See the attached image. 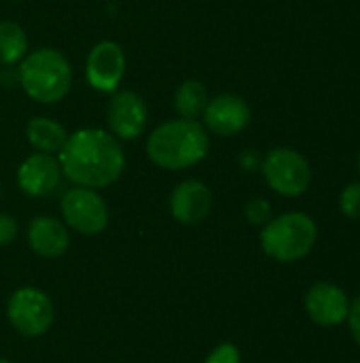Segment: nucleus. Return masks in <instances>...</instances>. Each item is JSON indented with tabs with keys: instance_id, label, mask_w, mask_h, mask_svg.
Instances as JSON below:
<instances>
[{
	"instance_id": "10",
	"label": "nucleus",
	"mask_w": 360,
	"mask_h": 363,
	"mask_svg": "<svg viewBox=\"0 0 360 363\" xmlns=\"http://www.w3.org/2000/svg\"><path fill=\"white\" fill-rule=\"evenodd\" d=\"M204 121L210 132L219 136H233L248 125L250 108L244 98L233 94H223L216 96L214 100H208L204 111Z\"/></svg>"
},
{
	"instance_id": "13",
	"label": "nucleus",
	"mask_w": 360,
	"mask_h": 363,
	"mask_svg": "<svg viewBox=\"0 0 360 363\" xmlns=\"http://www.w3.org/2000/svg\"><path fill=\"white\" fill-rule=\"evenodd\" d=\"M62 179V166L59 160H55L49 153H34L23 160V164L17 170V183L23 194L42 198L49 196Z\"/></svg>"
},
{
	"instance_id": "22",
	"label": "nucleus",
	"mask_w": 360,
	"mask_h": 363,
	"mask_svg": "<svg viewBox=\"0 0 360 363\" xmlns=\"http://www.w3.org/2000/svg\"><path fill=\"white\" fill-rule=\"evenodd\" d=\"M348 319H350V330H352V336H354L356 345L360 347V296L356 298V300H354V304L350 306Z\"/></svg>"
},
{
	"instance_id": "25",
	"label": "nucleus",
	"mask_w": 360,
	"mask_h": 363,
	"mask_svg": "<svg viewBox=\"0 0 360 363\" xmlns=\"http://www.w3.org/2000/svg\"><path fill=\"white\" fill-rule=\"evenodd\" d=\"M359 172H360V153H359Z\"/></svg>"
},
{
	"instance_id": "12",
	"label": "nucleus",
	"mask_w": 360,
	"mask_h": 363,
	"mask_svg": "<svg viewBox=\"0 0 360 363\" xmlns=\"http://www.w3.org/2000/svg\"><path fill=\"white\" fill-rule=\"evenodd\" d=\"M306 311L314 323L323 328H331L348 319L350 302H348V296L339 287L331 283H316L306 294Z\"/></svg>"
},
{
	"instance_id": "11",
	"label": "nucleus",
	"mask_w": 360,
	"mask_h": 363,
	"mask_svg": "<svg viewBox=\"0 0 360 363\" xmlns=\"http://www.w3.org/2000/svg\"><path fill=\"white\" fill-rule=\"evenodd\" d=\"M210 208H212V194L202 181L195 179L178 183L170 196L172 217L182 225L202 223L208 217Z\"/></svg>"
},
{
	"instance_id": "2",
	"label": "nucleus",
	"mask_w": 360,
	"mask_h": 363,
	"mask_svg": "<svg viewBox=\"0 0 360 363\" xmlns=\"http://www.w3.org/2000/svg\"><path fill=\"white\" fill-rule=\"evenodd\" d=\"M206 128L193 119H172L155 128L146 140L149 160L166 170H182L208 155Z\"/></svg>"
},
{
	"instance_id": "1",
	"label": "nucleus",
	"mask_w": 360,
	"mask_h": 363,
	"mask_svg": "<svg viewBox=\"0 0 360 363\" xmlns=\"http://www.w3.org/2000/svg\"><path fill=\"white\" fill-rule=\"evenodd\" d=\"M62 174L79 187L100 189L112 185L125 168V153L117 136L85 128L68 136L59 151Z\"/></svg>"
},
{
	"instance_id": "23",
	"label": "nucleus",
	"mask_w": 360,
	"mask_h": 363,
	"mask_svg": "<svg viewBox=\"0 0 360 363\" xmlns=\"http://www.w3.org/2000/svg\"><path fill=\"white\" fill-rule=\"evenodd\" d=\"M240 162H242V166H244V168H248V170H250V168H255V166H257L259 157L255 155V151H244V155L240 157Z\"/></svg>"
},
{
	"instance_id": "21",
	"label": "nucleus",
	"mask_w": 360,
	"mask_h": 363,
	"mask_svg": "<svg viewBox=\"0 0 360 363\" xmlns=\"http://www.w3.org/2000/svg\"><path fill=\"white\" fill-rule=\"evenodd\" d=\"M17 236V221L11 215H0V247L11 245Z\"/></svg>"
},
{
	"instance_id": "3",
	"label": "nucleus",
	"mask_w": 360,
	"mask_h": 363,
	"mask_svg": "<svg viewBox=\"0 0 360 363\" xmlns=\"http://www.w3.org/2000/svg\"><path fill=\"white\" fill-rule=\"evenodd\" d=\"M19 83L23 91L40 104L59 102L72 85L70 62L55 49H36L23 57Z\"/></svg>"
},
{
	"instance_id": "8",
	"label": "nucleus",
	"mask_w": 360,
	"mask_h": 363,
	"mask_svg": "<svg viewBox=\"0 0 360 363\" xmlns=\"http://www.w3.org/2000/svg\"><path fill=\"white\" fill-rule=\"evenodd\" d=\"M125 74V53L112 40L98 43L87 55V83L98 91H115Z\"/></svg>"
},
{
	"instance_id": "19",
	"label": "nucleus",
	"mask_w": 360,
	"mask_h": 363,
	"mask_svg": "<svg viewBox=\"0 0 360 363\" xmlns=\"http://www.w3.org/2000/svg\"><path fill=\"white\" fill-rule=\"evenodd\" d=\"M246 219L252 223V225H265L272 221V206L267 200L263 198H257V200H250L246 204Z\"/></svg>"
},
{
	"instance_id": "24",
	"label": "nucleus",
	"mask_w": 360,
	"mask_h": 363,
	"mask_svg": "<svg viewBox=\"0 0 360 363\" xmlns=\"http://www.w3.org/2000/svg\"><path fill=\"white\" fill-rule=\"evenodd\" d=\"M0 363H11V362H8V359H2V357H0Z\"/></svg>"
},
{
	"instance_id": "7",
	"label": "nucleus",
	"mask_w": 360,
	"mask_h": 363,
	"mask_svg": "<svg viewBox=\"0 0 360 363\" xmlns=\"http://www.w3.org/2000/svg\"><path fill=\"white\" fill-rule=\"evenodd\" d=\"M64 221L79 234L95 236L108 225V206L104 198L89 187H74L62 198Z\"/></svg>"
},
{
	"instance_id": "9",
	"label": "nucleus",
	"mask_w": 360,
	"mask_h": 363,
	"mask_svg": "<svg viewBox=\"0 0 360 363\" xmlns=\"http://www.w3.org/2000/svg\"><path fill=\"white\" fill-rule=\"evenodd\" d=\"M106 119L112 130V136L121 140H134L144 132L149 111L142 96H138L136 91H119L108 104Z\"/></svg>"
},
{
	"instance_id": "5",
	"label": "nucleus",
	"mask_w": 360,
	"mask_h": 363,
	"mask_svg": "<svg viewBox=\"0 0 360 363\" xmlns=\"http://www.w3.org/2000/svg\"><path fill=\"white\" fill-rule=\"evenodd\" d=\"M261 170H263L267 185L276 194H282L289 198L306 194L312 183V168L308 160L299 151L289 149V147L272 149L265 155Z\"/></svg>"
},
{
	"instance_id": "16",
	"label": "nucleus",
	"mask_w": 360,
	"mask_h": 363,
	"mask_svg": "<svg viewBox=\"0 0 360 363\" xmlns=\"http://www.w3.org/2000/svg\"><path fill=\"white\" fill-rule=\"evenodd\" d=\"M206 104H208V91L199 81L189 79L176 89L174 106H176V111H178V115L182 119H193L195 121L199 115H204Z\"/></svg>"
},
{
	"instance_id": "17",
	"label": "nucleus",
	"mask_w": 360,
	"mask_h": 363,
	"mask_svg": "<svg viewBox=\"0 0 360 363\" xmlns=\"http://www.w3.org/2000/svg\"><path fill=\"white\" fill-rule=\"evenodd\" d=\"M28 36L15 21H0V64H17L25 57Z\"/></svg>"
},
{
	"instance_id": "14",
	"label": "nucleus",
	"mask_w": 360,
	"mask_h": 363,
	"mask_svg": "<svg viewBox=\"0 0 360 363\" xmlns=\"http://www.w3.org/2000/svg\"><path fill=\"white\" fill-rule=\"evenodd\" d=\"M28 242L34 253L42 257H59L70 247L66 225L53 217H34L28 225Z\"/></svg>"
},
{
	"instance_id": "18",
	"label": "nucleus",
	"mask_w": 360,
	"mask_h": 363,
	"mask_svg": "<svg viewBox=\"0 0 360 363\" xmlns=\"http://www.w3.org/2000/svg\"><path fill=\"white\" fill-rule=\"evenodd\" d=\"M339 208L346 217L360 219V181L344 187V191L339 196Z\"/></svg>"
},
{
	"instance_id": "20",
	"label": "nucleus",
	"mask_w": 360,
	"mask_h": 363,
	"mask_svg": "<svg viewBox=\"0 0 360 363\" xmlns=\"http://www.w3.org/2000/svg\"><path fill=\"white\" fill-rule=\"evenodd\" d=\"M206 363H240V351L233 345H229V342L219 345L210 353V357L206 359Z\"/></svg>"
},
{
	"instance_id": "4",
	"label": "nucleus",
	"mask_w": 360,
	"mask_h": 363,
	"mask_svg": "<svg viewBox=\"0 0 360 363\" xmlns=\"http://www.w3.org/2000/svg\"><path fill=\"white\" fill-rule=\"evenodd\" d=\"M316 238L318 230L312 217L306 213H284L263 225L261 247L276 262L293 264L314 249Z\"/></svg>"
},
{
	"instance_id": "6",
	"label": "nucleus",
	"mask_w": 360,
	"mask_h": 363,
	"mask_svg": "<svg viewBox=\"0 0 360 363\" xmlns=\"http://www.w3.org/2000/svg\"><path fill=\"white\" fill-rule=\"evenodd\" d=\"M11 325L23 336H42L53 323V304L40 289L21 287L17 289L6 306Z\"/></svg>"
},
{
	"instance_id": "15",
	"label": "nucleus",
	"mask_w": 360,
	"mask_h": 363,
	"mask_svg": "<svg viewBox=\"0 0 360 363\" xmlns=\"http://www.w3.org/2000/svg\"><path fill=\"white\" fill-rule=\"evenodd\" d=\"M28 140L30 145L38 151V153H59L68 140V132L64 130V125H59L57 121L49 119V117H34L28 121L25 128Z\"/></svg>"
}]
</instances>
